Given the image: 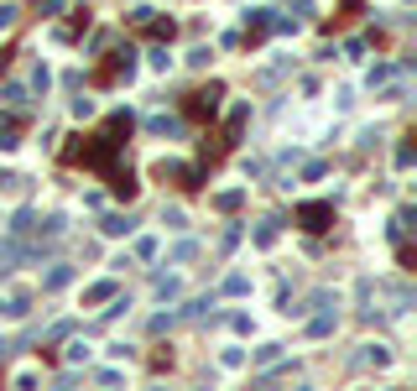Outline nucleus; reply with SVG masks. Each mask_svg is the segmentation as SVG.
<instances>
[{
    "mask_svg": "<svg viewBox=\"0 0 417 391\" xmlns=\"http://www.w3.org/2000/svg\"><path fill=\"white\" fill-rule=\"evenodd\" d=\"M277 349H282V344H261V349H255V366H272V360H277Z\"/></svg>",
    "mask_w": 417,
    "mask_h": 391,
    "instance_id": "nucleus-6",
    "label": "nucleus"
},
{
    "mask_svg": "<svg viewBox=\"0 0 417 391\" xmlns=\"http://www.w3.org/2000/svg\"><path fill=\"white\" fill-rule=\"evenodd\" d=\"M11 21H16V11H11V6H0V26H11Z\"/></svg>",
    "mask_w": 417,
    "mask_h": 391,
    "instance_id": "nucleus-8",
    "label": "nucleus"
},
{
    "mask_svg": "<svg viewBox=\"0 0 417 391\" xmlns=\"http://www.w3.org/2000/svg\"><path fill=\"white\" fill-rule=\"evenodd\" d=\"M99 230H104V235H131V230H136V219H131V214H126V219H120V214H110Z\"/></svg>",
    "mask_w": 417,
    "mask_h": 391,
    "instance_id": "nucleus-3",
    "label": "nucleus"
},
{
    "mask_svg": "<svg viewBox=\"0 0 417 391\" xmlns=\"http://www.w3.org/2000/svg\"><path fill=\"white\" fill-rule=\"evenodd\" d=\"M219 84H209V89H193V94H188V104H183V110H188V120H214V110H219Z\"/></svg>",
    "mask_w": 417,
    "mask_h": 391,
    "instance_id": "nucleus-1",
    "label": "nucleus"
},
{
    "mask_svg": "<svg viewBox=\"0 0 417 391\" xmlns=\"http://www.w3.org/2000/svg\"><path fill=\"white\" fill-rule=\"evenodd\" d=\"M52 391H73V375H63V381H52Z\"/></svg>",
    "mask_w": 417,
    "mask_h": 391,
    "instance_id": "nucleus-9",
    "label": "nucleus"
},
{
    "mask_svg": "<svg viewBox=\"0 0 417 391\" xmlns=\"http://www.w3.org/2000/svg\"><path fill=\"white\" fill-rule=\"evenodd\" d=\"M292 391H313V386H292Z\"/></svg>",
    "mask_w": 417,
    "mask_h": 391,
    "instance_id": "nucleus-10",
    "label": "nucleus"
},
{
    "mask_svg": "<svg viewBox=\"0 0 417 391\" xmlns=\"http://www.w3.org/2000/svg\"><path fill=\"white\" fill-rule=\"evenodd\" d=\"M73 272H68V266H52V272H47V282H42V287H63V282H68Z\"/></svg>",
    "mask_w": 417,
    "mask_h": 391,
    "instance_id": "nucleus-5",
    "label": "nucleus"
},
{
    "mask_svg": "<svg viewBox=\"0 0 417 391\" xmlns=\"http://www.w3.org/2000/svg\"><path fill=\"white\" fill-rule=\"evenodd\" d=\"M32 230V209H16V219H11V235H26Z\"/></svg>",
    "mask_w": 417,
    "mask_h": 391,
    "instance_id": "nucleus-4",
    "label": "nucleus"
},
{
    "mask_svg": "<svg viewBox=\"0 0 417 391\" xmlns=\"http://www.w3.org/2000/svg\"><path fill=\"white\" fill-rule=\"evenodd\" d=\"M298 219H303V230H329V224H334V204H303L298 209Z\"/></svg>",
    "mask_w": 417,
    "mask_h": 391,
    "instance_id": "nucleus-2",
    "label": "nucleus"
},
{
    "mask_svg": "<svg viewBox=\"0 0 417 391\" xmlns=\"http://www.w3.org/2000/svg\"><path fill=\"white\" fill-rule=\"evenodd\" d=\"M193 255H198V246H193V240H183V246L172 251V261H193Z\"/></svg>",
    "mask_w": 417,
    "mask_h": 391,
    "instance_id": "nucleus-7",
    "label": "nucleus"
}]
</instances>
